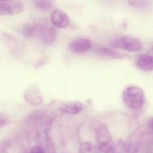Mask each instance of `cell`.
<instances>
[{"mask_svg":"<svg viewBox=\"0 0 153 153\" xmlns=\"http://www.w3.org/2000/svg\"><path fill=\"white\" fill-rule=\"evenodd\" d=\"M98 149L100 153H113L114 146L112 142L111 137L104 126H100L98 129Z\"/></svg>","mask_w":153,"mask_h":153,"instance_id":"cell-3","label":"cell"},{"mask_svg":"<svg viewBox=\"0 0 153 153\" xmlns=\"http://www.w3.org/2000/svg\"><path fill=\"white\" fill-rule=\"evenodd\" d=\"M83 110V104L79 101L65 102L59 107V111L67 115L80 114Z\"/></svg>","mask_w":153,"mask_h":153,"instance_id":"cell-7","label":"cell"},{"mask_svg":"<svg viewBox=\"0 0 153 153\" xmlns=\"http://www.w3.org/2000/svg\"><path fill=\"white\" fill-rule=\"evenodd\" d=\"M8 1H10V0H0V2H6Z\"/></svg>","mask_w":153,"mask_h":153,"instance_id":"cell-18","label":"cell"},{"mask_svg":"<svg viewBox=\"0 0 153 153\" xmlns=\"http://www.w3.org/2000/svg\"><path fill=\"white\" fill-rule=\"evenodd\" d=\"M122 98L128 108L137 110L143 106L146 101L145 93L139 86H130L123 90Z\"/></svg>","mask_w":153,"mask_h":153,"instance_id":"cell-1","label":"cell"},{"mask_svg":"<svg viewBox=\"0 0 153 153\" xmlns=\"http://www.w3.org/2000/svg\"><path fill=\"white\" fill-rule=\"evenodd\" d=\"M8 118L6 115L2 113H0V128L3 126H5V125L8 123Z\"/></svg>","mask_w":153,"mask_h":153,"instance_id":"cell-15","label":"cell"},{"mask_svg":"<svg viewBox=\"0 0 153 153\" xmlns=\"http://www.w3.org/2000/svg\"><path fill=\"white\" fill-rule=\"evenodd\" d=\"M35 32H36V28L34 27L32 25H27V26H25L23 27V33L25 36L26 37H30L34 36L35 34Z\"/></svg>","mask_w":153,"mask_h":153,"instance_id":"cell-14","label":"cell"},{"mask_svg":"<svg viewBox=\"0 0 153 153\" xmlns=\"http://www.w3.org/2000/svg\"><path fill=\"white\" fill-rule=\"evenodd\" d=\"M34 4L38 9L48 11L53 6L52 0H34Z\"/></svg>","mask_w":153,"mask_h":153,"instance_id":"cell-13","label":"cell"},{"mask_svg":"<svg viewBox=\"0 0 153 153\" xmlns=\"http://www.w3.org/2000/svg\"><path fill=\"white\" fill-rule=\"evenodd\" d=\"M23 11L21 4L15 2L14 4L0 2V14L8 15V14H19Z\"/></svg>","mask_w":153,"mask_h":153,"instance_id":"cell-9","label":"cell"},{"mask_svg":"<svg viewBox=\"0 0 153 153\" xmlns=\"http://www.w3.org/2000/svg\"><path fill=\"white\" fill-rule=\"evenodd\" d=\"M113 48L123 50L128 52L140 51L143 48L141 42L137 38L130 36H117L113 38L110 43Z\"/></svg>","mask_w":153,"mask_h":153,"instance_id":"cell-2","label":"cell"},{"mask_svg":"<svg viewBox=\"0 0 153 153\" xmlns=\"http://www.w3.org/2000/svg\"><path fill=\"white\" fill-rule=\"evenodd\" d=\"M95 52H96L97 54L101 56L110 57V58H114V59H118V58H121V57H123V54L117 52V51H115L113 48L101 47V48H97Z\"/></svg>","mask_w":153,"mask_h":153,"instance_id":"cell-11","label":"cell"},{"mask_svg":"<svg viewBox=\"0 0 153 153\" xmlns=\"http://www.w3.org/2000/svg\"><path fill=\"white\" fill-rule=\"evenodd\" d=\"M29 153H45V150H44L42 147L36 146H34L31 149Z\"/></svg>","mask_w":153,"mask_h":153,"instance_id":"cell-16","label":"cell"},{"mask_svg":"<svg viewBox=\"0 0 153 153\" xmlns=\"http://www.w3.org/2000/svg\"><path fill=\"white\" fill-rule=\"evenodd\" d=\"M80 153H98V147L91 142H84L81 144L80 148Z\"/></svg>","mask_w":153,"mask_h":153,"instance_id":"cell-12","label":"cell"},{"mask_svg":"<svg viewBox=\"0 0 153 153\" xmlns=\"http://www.w3.org/2000/svg\"><path fill=\"white\" fill-rule=\"evenodd\" d=\"M136 66L144 71H153V56L148 54H141L136 59Z\"/></svg>","mask_w":153,"mask_h":153,"instance_id":"cell-8","label":"cell"},{"mask_svg":"<svg viewBox=\"0 0 153 153\" xmlns=\"http://www.w3.org/2000/svg\"><path fill=\"white\" fill-rule=\"evenodd\" d=\"M23 98L28 104L32 106H40L44 102L43 96L38 88L31 87L26 89Z\"/></svg>","mask_w":153,"mask_h":153,"instance_id":"cell-5","label":"cell"},{"mask_svg":"<svg viewBox=\"0 0 153 153\" xmlns=\"http://www.w3.org/2000/svg\"><path fill=\"white\" fill-rule=\"evenodd\" d=\"M51 21L54 26L59 29L66 28L69 24V17L60 9H55L51 14Z\"/></svg>","mask_w":153,"mask_h":153,"instance_id":"cell-6","label":"cell"},{"mask_svg":"<svg viewBox=\"0 0 153 153\" xmlns=\"http://www.w3.org/2000/svg\"><path fill=\"white\" fill-rule=\"evenodd\" d=\"M148 126L152 131H153V118H151L148 122Z\"/></svg>","mask_w":153,"mask_h":153,"instance_id":"cell-17","label":"cell"},{"mask_svg":"<svg viewBox=\"0 0 153 153\" xmlns=\"http://www.w3.org/2000/svg\"><path fill=\"white\" fill-rule=\"evenodd\" d=\"M41 36H42V41L46 45H50L55 40L56 36V32L53 28L51 27V26H47L42 29Z\"/></svg>","mask_w":153,"mask_h":153,"instance_id":"cell-10","label":"cell"},{"mask_svg":"<svg viewBox=\"0 0 153 153\" xmlns=\"http://www.w3.org/2000/svg\"><path fill=\"white\" fill-rule=\"evenodd\" d=\"M68 48L74 53L82 54L89 51L92 48V44L89 38H76L71 41Z\"/></svg>","mask_w":153,"mask_h":153,"instance_id":"cell-4","label":"cell"}]
</instances>
